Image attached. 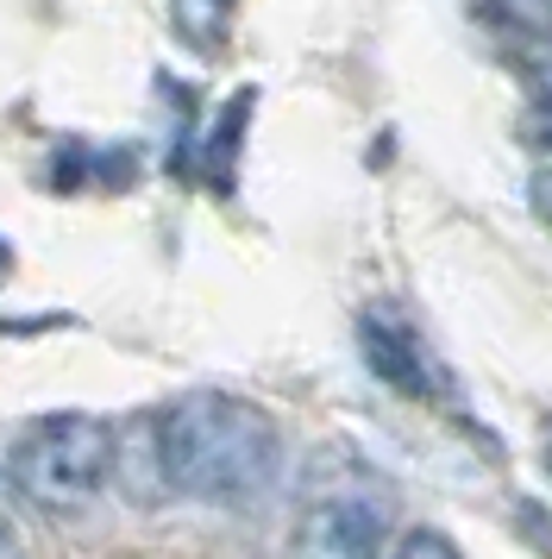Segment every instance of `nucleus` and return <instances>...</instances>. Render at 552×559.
I'll return each instance as SVG.
<instances>
[{
  "label": "nucleus",
  "instance_id": "f257e3e1",
  "mask_svg": "<svg viewBox=\"0 0 552 559\" xmlns=\"http://www.w3.org/2000/svg\"><path fill=\"white\" fill-rule=\"evenodd\" d=\"M151 459L164 490L239 509L276 484L283 433L264 408L232 390H182L151 415Z\"/></svg>",
  "mask_w": 552,
  "mask_h": 559
},
{
  "label": "nucleus",
  "instance_id": "f03ea898",
  "mask_svg": "<svg viewBox=\"0 0 552 559\" xmlns=\"http://www.w3.org/2000/svg\"><path fill=\"white\" fill-rule=\"evenodd\" d=\"M113 428L82 408H57L25 421L13 453H7V478L32 509L45 515H75L100 497V484L113 478Z\"/></svg>",
  "mask_w": 552,
  "mask_h": 559
},
{
  "label": "nucleus",
  "instance_id": "7ed1b4c3",
  "mask_svg": "<svg viewBox=\"0 0 552 559\" xmlns=\"http://www.w3.org/2000/svg\"><path fill=\"white\" fill-rule=\"evenodd\" d=\"M296 559H389L396 554V509L389 490L364 472H339L308 490L289 534Z\"/></svg>",
  "mask_w": 552,
  "mask_h": 559
},
{
  "label": "nucleus",
  "instance_id": "20e7f679",
  "mask_svg": "<svg viewBox=\"0 0 552 559\" xmlns=\"http://www.w3.org/2000/svg\"><path fill=\"white\" fill-rule=\"evenodd\" d=\"M358 340H364V358H371V371L389 383V390H401V396H433V390H440L433 353L421 346V333L408 328L396 308H364V321H358Z\"/></svg>",
  "mask_w": 552,
  "mask_h": 559
},
{
  "label": "nucleus",
  "instance_id": "39448f33",
  "mask_svg": "<svg viewBox=\"0 0 552 559\" xmlns=\"http://www.w3.org/2000/svg\"><path fill=\"white\" fill-rule=\"evenodd\" d=\"M389 559H465V554H458L440 528H408L396 540V554H389Z\"/></svg>",
  "mask_w": 552,
  "mask_h": 559
},
{
  "label": "nucleus",
  "instance_id": "423d86ee",
  "mask_svg": "<svg viewBox=\"0 0 552 559\" xmlns=\"http://www.w3.org/2000/svg\"><path fill=\"white\" fill-rule=\"evenodd\" d=\"M527 195H533V207H540V214L552 221V157H540V164H533V177H527Z\"/></svg>",
  "mask_w": 552,
  "mask_h": 559
},
{
  "label": "nucleus",
  "instance_id": "0eeeda50",
  "mask_svg": "<svg viewBox=\"0 0 552 559\" xmlns=\"http://www.w3.org/2000/svg\"><path fill=\"white\" fill-rule=\"evenodd\" d=\"M0 559H20V528H13L7 503H0Z\"/></svg>",
  "mask_w": 552,
  "mask_h": 559
},
{
  "label": "nucleus",
  "instance_id": "6e6552de",
  "mask_svg": "<svg viewBox=\"0 0 552 559\" xmlns=\"http://www.w3.org/2000/svg\"><path fill=\"white\" fill-rule=\"evenodd\" d=\"M540 132H547V139H552V88H547V95H540Z\"/></svg>",
  "mask_w": 552,
  "mask_h": 559
},
{
  "label": "nucleus",
  "instance_id": "1a4fd4ad",
  "mask_svg": "<svg viewBox=\"0 0 552 559\" xmlns=\"http://www.w3.org/2000/svg\"><path fill=\"white\" fill-rule=\"evenodd\" d=\"M547 472H552V440H547Z\"/></svg>",
  "mask_w": 552,
  "mask_h": 559
}]
</instances>
